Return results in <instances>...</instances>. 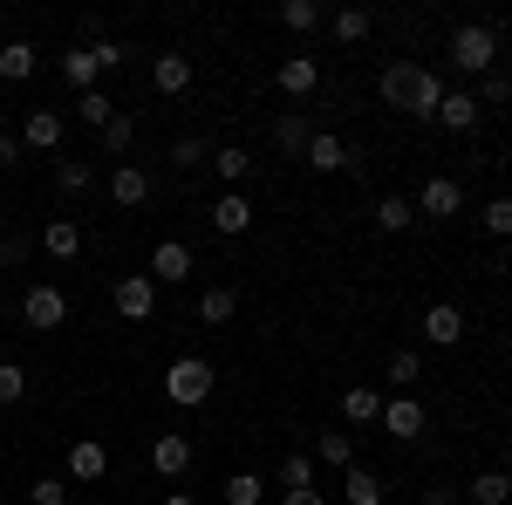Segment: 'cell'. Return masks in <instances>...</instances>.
Masks as SVG:
<instances>
[{"mask_svg":"<svg viewBox=\"0 0 512 505\" xmlns=\"http://www.w3.org/2000/svg\"><path fill=\"white\" fill-rule=\"evenodd\" d=\"M246 226H253V205H246V198H239V192H219V198H212V233L239 239V233H246Z\"/></svg>","mask_w":512,"mask_h":505,"instance_id":"19","label":"cell"},{"mask_svg":"<svg viewBox=\"0 0 512 505\" xmlns=\"http://www.w3.org/2000/svg\"><path fill=\"white\" fill-rule=\"evenodd\" d=\"M512 499V478L506 471H478L472 485H465V505H506Z\"/></svg>","mask_w":512,"mask_h":505,"instance_id":"29","label":"cell"},{"mask_svg":"<svg viewBox=\"0 0 512 505\" xmlns=\"http://www.w3.org/2000/svg\"><path fill=\"white\" fill-rule=\"evenodd\" d=\"M192 437H178V430H164V437H151V471H158L164 485H178L185 471H192Z\"/></svg>","mask_w":512,"mask_h":505,"instance_id":"5","label":"cell"},{"mask_svg":"<svg viewBox=\"0 0 512 505\" xmlns=\"http://www.w3.org/2000/svg\"><path fill=\"white\" fill-rule=\"evenodd\" d=\"M267 499V478H260V471H233V478H226V505H260Z\"/></svg>","mask_w":512,"mask_h":505,"instance_id":"34","label":"cell"},{"mask_svg":"<svg viewBox=\"0 0 512 505\" xmlns=\"http://www.w3.org/2000/svg\"><path fill=\"white\" fill-rule=\"evenodd\" d=\"M315 458H321V465H335V471H349L355 465V437L328 430V437H315Z\"/></svg>","mask_w":512,"mask_h":505,"instance_id":"33","label":"cell"},{"mask_svg":"<svg viewBox=\"0 0 512 505\" xmlns=\"http://www.w3.org/2000/svg\"><path fill=\"white\" fill-rule=\"evenodd\" d=\"M212 171H219V185H246L253 178V157L239 151V144H219L212 151Z\"/></svg>","mask_w":512,"mask_h":505,"instance_id":"30","label":"cell"},{"mask_svg":"<svg viewBox=\"0 0 512 505\" xmlns=\"http://www.w3.org/2000/svg\"><path fill=\"white\" fill-rule=\"evenodd\" d=\"M431 424V410L417 403V396H383V430H390L396 444H410V437H424Z\"/></svg>","mask_w":512,"mask_h":505,"instance_id":"6","label":"cell"},{"mask_svg":"<svg viewBox=\"0 0 512 505\" xmlns=\"http://www.w3.org/2000/svg\"><path fill=\"white\" fill-rule=\"evenodd\" d=\"M274 89L280 96H315L321 89V62L315 55H287V62L274 69Z\"/></svg>","mask_w":512,"mask_h":505,"instance_id":"13","label":"cell"},{"mask_svg":"<svg viewBox=\"0 0 512 505\" xmlns=\"http://www.w3.org/2000/svg\"><path fill=\"white\" fill-rule=\"evenodd\" d=\"M28 499H35V505H62V499H69V485H62V478H35Z\"/></svg>","mask_w":512,"mask_h":505,"instance_id":"44","label":"cell"},{"mask_svg":"<svg viewBox=\"0 0 512 505\" xmlns=\"http://www.w3.org/2000/svg\"><path fill=\"white\" fill-rule=\"evenodd\" d=\"M96 144H103V157H110V164H123V157H130V144H137V123H130V117L117 110V117L96 130Z\"/></svg>","mask_w":512,"mask_h":505,"instance_id":"27","label":"cell"},{"mask_svg":"<svg viewBox=\"0 0 512 505\" xmlns=\"http://www.w3.org/2000/svg\"><path fill=\"white\" fill-rule=\"evenodd\" d=\"M478 110H492V103H512V76H499V69H492V76H478Z\"/></svg>","mask_w":512,"mask_h":505,"instance_id":"39","label":"cell"},{"mask_svg":"<svg viewBox=\"0 0 512 505\" xmlns=\"http://www.w3.org/2000/svg\"><path fill=\"white\" fill-rule=\"evenodd\" d=\"M158 505H198V499H192V492H164Z\"/></svg>","mask_w":512,"mask_h":505,"instance_id":"47","label":"cell"},{"mask_svg":"<svg viewBox=\"0 0 512 505\" xmlns=\"http://www.w3.org/2000/svg\"><path fill=\"white\" fill-rule=\"evenodd\" d=\"M0 137H7V110H0Z\"/></svg>","mask_w":512,"mask_h":505,"instance_id":"49","label":"cell"},{"mask_svg":"<svg viewBox=\"0 0 512 505\" xmlns=\"http://www.w3.org/2000/svg\"><path fill=\"white\" fill-rule=\"evenodd\" d=\"M110 198H117L123 212H137L151 198V171L144 164H110Z\"/></svg>","mask_w":512,"mask_h":505,"instance_id":"15","label":"cell"},{"mask_svg":"<svg viewBox=\"0 0 512 505\" xmlns=\"http://www.w3.org/2000/svg\"><path fill=\"white\" fill-rule=\"evenodd\" d=\"M110 301H117L123 321H151V314H158V280H151V273H123Z\"/></svg>","mask_w":512,"mask_h":505,"instance_id":"4","label":"cell"},{"mask_svg":"<svg viewBox=\"0 0 512 505\" xmlns=\"http://www.w3.org/2000/svg\"><path fill=\"white\" fill-rule=\"evenodd\" d=\"M41 253H48L55 267L82 260V226H76V219H48V226H41Z\"/></svg>","mask_w":512,"mask_h":505,"instance_id":"14","label":"cell"},{"mask_svg":"<svg viewBox=\"0 0 512 505\" xmlns=\"http://www.w3.org/2000/svg\"><path fill=\"white\" fill-rule=\"evenodd\" d=\"M205 137H178V144H171V171H198V164H205Z\"/></svg>","mask_w":512,"mask_h":505,"instance_id":"40","label":"cell"},{"mask_svg":"<svg viewBox=\"0 0 512 505\" xmlns=\"http://www.w3.org/2000/svg\"><path fill=\"white\" fill-rule=\"evenodd\" d=\"M492 62H499V28L492 21H465L451 35V69L458 76H492Z\"/></svg>","mask_w":512,"mask_h":505,"instance_id":"1","label":"cell"},{"mask_svg":"<svg viewBox=\"0 0 512 505\" xmlns=\"http://www.w3.org/2000/svg\"><path fill=\"white\" fill-rule=\"evenodd\" d=\"M417 376H424V355H417V349H396L390 355V383L410 396V383H417Z\"/></svg>","mask_w":512,"mask_h":505,"instance_id":"38","label":"cell"},{"mask_svg":"<svg viewBox=\"0 0 512 505\" xmlns=\"http://www.w3.org/2000/svg\"><path fill=\"white\" fill-rule=\"evenodd\" d=\"M485 233L512 239V198H492V205H485Z\"/></svg>","mask_w":512,"mask_h":505,"instance_id":"43","label":"cell"},{"mask_svg":"<svg viewBox=\"0 0 512 505\" xmlns=\"http://www.w3.org/2000/svg\"><path fill=\"white\" fill-rule=\"evenodd\" d=\"M301 164H308V171H321V178H328V171H349V144H342L335 130H315V144H308V157H301Z\"/></svg>","mask_w":512,"mask_h":505,"instance_id":"21","label":"cell"},{"mask_svg":"<svg viewBox=\"0 0 512 505\" xmlns=\"http://www.w3.org/2000/svg\"><path fill=\"white\" fill-rule=\"evenodd\" d=\"M437 103H444V76L437 69H417V82H410V103H403V117H437Z\"/></svg>","mask_w":512,"mask_h":505,"instance_id":"20","label":"cell"},{"mask_svg":"<svg viewBox=\"0 0 512 505\" xmlns=\"http://www.w3.org/2000/svg\"><path fill=\"white\" fill-rule=\"evenodd\" d=\"M69 478H76V485L110 478V444H103V437H76V444H69Z\"/></svg>","mask_w":512,"mask_h":505,"instance_id":"9","label":"cell"},{"mask_svg":"<svg viewBox=\"0 0 512 505\" xmlns=\"http://www.w3.org/2000/svg\"><path fill=\"white\" fill-rule=\"evenodd\" d=\"M0 164H21V137H0Z\"/></svg>","mask_w":512,"mask_h":505,"instance_id":"46","label":"cell"},{"mask_svg":"<svg viewBox=\"0 0 512 505\" xmlns=\"http://www.w3.org/2000/svg\"><path fill=\"white\" fill-rule=\"evenodd\" d=\"M376 226H383V233H410V226H417V205H410V198H383V205H376Z\"/></svg>","mask_w":512,"mask_h":505,"instance_id":"35","label":"cell"},{"mask_svg":"<svg viewBox=\"0 0 512 505\" xmlns=\"http://www.w3.org/2000/svg\"><path fill=\"white\" fill-rule=\"evenodd\" d=\"M410 205H417V219H451V212H458V205H465V185H458V178H444V171H437V178H424V192L410 198Z\"/></svg>","mask_w":512,"mask_h":505,"instance_id":"7","label":"cell"},{"mask_svg":"<svg viewBox=\"0 0 512 505\" xmlns=\"http://www.w3.org/2000/svg\"><path fill=\"white\" fill-rule=\"evenodd\" d=\"M274 14H280V28H294V35H315L321 21H328V7H321V0H280Z\"/></svg>","mask_w":512,"mask_h":505,"instance_id":"25","label":"cell"},{"mask_svg":"<svg viewBox=\"0 0 512 505\" xmlns=\"http://www.w3.org/2000/svg\"><path fill=\"white\" fill-rule=\"evenodd\" d=\"M62 137H69V117H62V110H28L21 151H62Z\"/></svg>","mask_w":512,"mask_h":505,"instance_id":"8","label":"cell"},{"mask_svg":"<svg viewBox=\"0 0 512 505\" xmlns=\"http://www.w3.org/2000/svg\"><path fill=\"white\" fill-rule=\"evenodd\" d=\"M369 28H376V14H369V7H342V14L328 21V35L342 41V48H355V41H369Z\"/></svg>","mask_w":512,"mask_h":505,"instance_id":"28","label":"cell"},{"mask_svg":"<svg viewBox=\"0 0 512 505\" xmlns=\"http://www.w3.org/2000/svg\"><path fill=\"white\" fill-rule=\"evenodd\" d=\"M0 267H7V273L28 267V233H0Z\"/></svg>","mask_w":512,"mask_h":505,"instance_id":"42","label":"cell"},{"mask_svg":"<svg viewBox=\"0 0 512 505\" xmlns=\"http://www.w3.org/2000/svg\"><path fill=\"white\" fill-rule=\"evenodd\" d=\"M151 280H164V287L192 280V246H185V239H158V246H151Z\"/></svg>","mask_w":512,"mask_h":505,"instance_id":"11","label":"cell"},{"mask_svg":"<svg viewBox=\"0 0 512 505\" xmlns=\"http://www.w3.org/2000/svg\"><path fill=\"white\" fill-rule=\"evenodd\" d=\"M274 144L287 157H308V144H315V130H308V117H280L274 123Z\"/></svg>","mask_w":512,"mask_h":505,"instance_id":"32","label":"cell"},{"mask_svg":"<svg viewBox=\"0 0 512 505\" xmlns=\"http://www.w3.org/2000/svg\"><path fill=\"white\" fill-rule=\"evenodd\" d=\"M417 69H424V62H390V69L376 76V96H383L390 110H403V103H410V82H417Z\"/></svg>","mask_w":512,"mask_h":505,"instance_id":"23","label":"cell"},{"mask_svg":"<svg viewBox=\"0 0 512 505\" xmlns=\"http://www.w3.org/2000/svg\"><path fill=\"white\" fill-rule=\"evenodd\" d=\"M478 117H485V110H478L472 89H444V103H437V123H444V130L465 137V130H478Z\"/></svg>","mask_w":512,"mask_h":505,"instance_id":"17","label":"cell"},{"mask_svg":"<svg viewBox=\"0 0 512 505\" xmlns=\"http://www.w3.org/2000/svg\"><path fill=\"white\" fill-rule=\"evenodd\" d=\"M431 505H465V499H451V492H431Z\"/></svg>","mask_w":512,"mask_h":505,"instance_id":"48","label":"cell"},{"mask_svg":"<svg viewBox=\"0 0 512 505\" xmlns=\"http://www.w3.org/2000/svg\"><path fill=\"white\" fill-rule=\"evenodd\" d=\"M76 117L89 123V130H103V123L117 117V103H110V96H103V89H89V96H76Z\"/></svg>","mask_w":512,"mask_h":505,"instance_id":"37","label":"cell"},{"mask_svg":"<svg viewBox=\"0 0 512 505\" xmlns=\"http://www.w3.org/2000/svg\"><path fill=\"white\" fill-rule=\"evenodd\" d=\"M21 321H28L35 335H55V328L69 321V294H62L55 280H35V287L21 294Z\"/></svg>","mask_w":512,"mask_h":505,"instance_id":"3","label":"cell"},{"mask_svg":"<svg viewBox=\"0 0 512 505\" xmlns=\"http://www.w3.org/2000/svg\"><path fill=\"white\" fill-rule=\"evenodd\" d=\"M424 342H431V349H458V342H465V314L451 308V301H431V308H424Z\"/></svg>","mask_w":512,"mask_h":505,"instance_id":"12","label":"cell"},{"mask_svg":"<svg viewBox=\"0 0 512 505\" xmlns=\"http://www.w3.org/2000/svg\"><path fill=\"white\" fill-rule=\"evenodd\" d=\"M280 492H315V458H301V451H294V458L280 465Z\"/></svg>","mask_w":512,"mask_h":505,"instance_id":"36","label":"cell"},{"mask_svg":"<svg viewBox=\"0 0 512 505\" xmlns=\"http://www.w3.org/2000/svg\"><path fill=\"white\" fill-rule=\"evenodd\" d=\"M342 417H349V424H383V389L376 383H349L342 389Z\"/></svg>","mask_w":512,"mask_h":505,"instance_id":"18","label":"cell"},{"mask_svg":"<svg viewBox=\"0 0 512 505\" xmlns=\"http://www.w3.org/2000/svg\"><path fill=\"white\" fill-rule=\"evenodd\" d=\"M89 185H96V164L89 157H55V192L62 198H82Z\"/></svg>","mask_w":512,"mask_h":505,"instance_id":"24","label":"cell"},{"mask_svg":"<svg viewBox=\"0 0 512 505\" xmlns=\"http://www.w3.org/2000/svg\"><path fill=\"white\" fill-rule=\"evenodd\" d=\"M342 499L349 505H383V478H376L369 465H349L342 471Z\"/></svg>","mask_w":512,"mask_h":505,"instance_id":"26","label":"cell"},{"mask_svg":"<svg viewBox=\"0 0 512 505\" xmlns=\"http://www.w3.org/2000/svg\"><path fill=\"white\" fill-rule=\"evenodd\" d=\"M212 383H219V369H212L205 355H178V362L164 369V396H171L178 410H198V403L212 396Z\"/></svg>","mask_w":512,"mask_h":505,"instance_id":"2","label":"cell"},{"mask_svg":"<svg viewBox=\"0 0 512 505\" xmlns=\"http://www.w3.org/2000/svg\"><path fill=\"white\" fill-rule=\"evenodd\" d=\"M192 82H198V69H192V55H178V48H164L158 62H151V89L158 96H185Z\"/></svg>","mask_w":512,"mask_h":505,"instance_id":"10","label":"cell"},{"mask_svg":"<svg viewBox=\"0 0 512 505\" xmlns=\"http://www.w3.org/2000/svg\"><path fill=\"white\" fill-rule=\"evenodd\" d=\"M62 82H69L76 96H89V89L103 82V55H96L89 41H82V48H69V55H62Z\"/></svg>","mask_w":512,"mask_h":505,"instance_id":"16","label":"cell"},{"mask_svg":"<svg viewBox=\"0 0 512 505\" xmlns=\"http://www.w3.org/2000/svg\"><path fill=\"white\" fill-rule=\"evenodd\" d=\"M280 505H328V492H280Z\"/></svg>","mask_w":512,"mask_h":505,"instance_id":"45","label":"cell"},{"mask_svg":"<svg viewBox=\"0 0 512 505\" xmlns=\"http://www.w3.org/2000/svg\"><path fill=\"white\" fill-rule=\"evenodd\" d=\"M28 396V369L21 362H0V403H21Z\"/></svg>","mask_w":512,"mask_h":505,"instance_id":"41","label":"cell"},{"mask_svg":"<svg viewBox=\"0 0 512 505\" xmlns=\"http://www.w3.org/2000/svg\"><path fill=\"white\" fill-rule=\"evenodd\" d=\"M35 69H41L35 41H0V82H28Z\"/></svg>","mask_w":512,"mask_h":505,"instance_id":"22","label":"cell"},{"mask_svg":"<svg viewBox=\"0 0 512 505\" xmlns=\"http://www.w3.org/2000/svg\"><path fill=\"white\" fill-rule=\"evenodd\" d=\"M233 314H239L233 287H205V294H198V321H212V328H219V321H233Z\"/></svg>","mask_w":512,"mask_h":505,"instance_id":"31","label":"cell"},{"mask_svg":"<svg viewBox=\"0 0 512 505\" xmlns=\"http://www.w3.org/2000/svg\"><path fill=\"white\" fill-rule=\"evenodd\" d=\"M0 14H7V0H0Z\"/></svg>","mask_w":512,"mask_h":505,"instance_id":"50","label":"cell"}]
</instances>
